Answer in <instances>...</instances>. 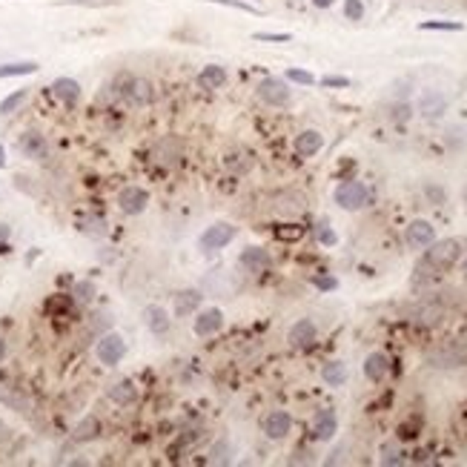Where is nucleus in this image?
<instances>
[{
    "label": "nucleus",
    "mask_w": 467,
    "mask_h": 467,
    "mask_svg": "<svg viewBox=\"0 0 467 467\" xmlns=\"http://www.w3.org/2000/svg\"><path fill=\"white\" fill-rule=\"evenodd\" d=\"M238 261L246 272H264L270 267V253L261 250V246H246V250L238 256Z\"/></svg>",
    "instance_id": "17"
},
{
    "label": "nucleus",
    "mask_w": 467,
    "mask_h": 467,
    "mask_svg": "<svg viewBox=\"0 0 467 467\" xmlns=\"http://www.w3.org/2000/svg\"><path fill=\"white\" fill-rule=\"evenodd\" d=\"M421 32H461V23L459 20H424L419 23Z\"/></svg>",
    "instance_id": "27"
},
{
    "label": "nucleus",
    "mask_w": 467,
    "mask_h": 467,
    "mask_svg": "<svg viewBox=\"0 0 467 467\" xmlns=\"http://www.w3.org/2000/svg\"><path fill=\"white\" fill-rule=\"evenodd\" d=\"M316 324L309 321V319H298L293 327H290V333H287V341L293 347H309L316 341Z\"/></svg>",
    "instance_id": "13"
},
{
    "label": "nucleus",
    "mask_w": 467,
    "mask_h": 467,
    "mask_svg": "<svg viewBox=\"0 0 467 467\" xmlns=\"http://www.w3.org/2000/svg\"><path fill=\"white\" fill-rule=\"evenodd\" d=\"M101 433V421L95 416H86L78 427H75V442H89V439H95V435Z\"/></svg>",
    "instance_id": "26"
},
{
    "label": "nucleus",
    "mask_w": 467,
    "mask_h": 467,
    "mask_svg": "<svg viewBox=\"0 0 467 467\" xmlns=\"http://www.w3.org/2000/svg\"><path fill=\"white\" fill-rule=\"evenodd\" d=\"M38 64L35 60H18V64H0V78H23V75H35Z\"/></svg>",
    "instance_id": "25"
},
{
    "label": "nucleus",
    "mask_w": 467,
    "mask_h": 467,
    "mask_svg": "<svg viewBox=\"0 0 467 467\" xmlns=\"http://www.w3.org/2000/svg\"><path fill=\"white\" fill-rule=\"evenodd\" d=\"M127 98H130L135 106L152 104V101H155V86H152V81H146V78H130V83H127Z\"/></svg>",
    "instance_id": "12"
},
{
    "label": "nucleus",
    "mask_w": 467,
    "mask_h": 467,
    "mask_svg": "<svg viewBox=\"0 0 467 467\" xmlns=\"http://www.w3.org/2000/svg\"><path fill=\"white\" fill-rule=\"evenodd\" d=\"M149 204V193L141 190V186H123L120 195H118V207L127 212V215H141Z\"/></svg>",
    "instance_id": "8"
},
{
    "label": "nucleus",
    "mask_w": 467,
    "mask_h": 467,
    "mask_svg": "<svg viewBox=\"0 0 467 467\" xmlns=\"http://www.w3.org/2000/svg\"><path fill=\"white\" fill-rule=\"evenodd\" d=\"M321 379H324L327 387H341V384L347 382V364H344V361H330V364H324Z\"/></svg>",
    "instance_id": "24"
},
{
    "label": "nucleus",
    "mask_w": 467,
    "mask_h": 467,
    "mask_svg": "<svg viewBox=\"0 0 467 467\" xmlns=\"http://www.w3.org/2000/svg\"><path fill=\"white\" fill-rule=\"evenodd\" d=\"M335 4V0H313V6H319V9H330Z\"/></svg>",
    "instance_id": "41"
},
{
    "label": "nucleus",
    "mask_w": 467,
    "mask_h": 467,
    "mask_svg": "<svg viewBox=\"0 0 467 467\" xmlns=\"http://www.w3.org/2000/svg\"><path fill=\"white\" fill-rule=\"evenodd\" d=\"M232 238H235V227L227 224V221H218V224H212L201 232L198 246H201V253H215V250H224Z\"/></svg>",
    "instance_id": "4"
},
{
    "label": "nucleus",
    "mask_w": 467,
    "mask_h": 467,
    "mask_svg": "<svg viewBox=\"0 0 467 467\" xmlns=\"http://www.w3.org/2000/svg\"><path fill=\"white\" fill-rule=\"evenodd\" d=\"M442 319V309L439 307H421V309H416V321H421V324H435Z\"/></svg>",
    "instance_id": "31"
},
{
    "label": "nucleus",
    "mask_w": 467,
    "mask_h": 467,
    "mask_svg": "<svg viewBox=\"0 0 467 467\" xmlns=\"http://www.w3.org/2000/svg\"><path fill=\"white\" fill-rule=\"evenodd\" d=\"M316 287H319V290H335L338 281H335V278H324V275H321V278H316Z\"/></svg>",
    "instance_id": "38"
},
{
    "label": "nucleus",
    "mask_w": 467,
    "mask_h": 467,
    "mask_svg": "<svg viewBox=\"0 0 467 467\" xmlns=\"http://www.w3.org/2000/svg\"><path fill=\"white\" fill-rule=\"evenodd\" d=\"M26 98H29V89H18V92H12V95H6L4 101H0V115H12Z\"/></svg>",
    "instance_id": "28"
},
{
    "label": "nucleus",
    "mask_w": 467,
    "mask_h": 467,
    "mask_svg": "<svg viewBox=\"0 0 467 467\" xmlns=\"http://www.w3.org/2000/svg\"><path fill=\"white\" fill-rule=\"evenodd\" d=\"M92 293H95V287H92L89 281H81V284H75V293H72V295L86 304V301H92Z\"/></svg>",
    "instance_id": "36"
},
{
    "label": "nucleus",
    "mask_w": 467,
    "mask_h": 467,
    "mask_svg": "<svg viewBox=\"0 0 467 467\" xmlns=\"http://www.w3.org/2000/svg\"><path fill=\"white\" fill-rule=\"evenodd\" d=\"M6 167V152H4V146H0V169Z\"/></svg>",
    "instance_id": "45"
},
{
    "label": "nucleus",
    "mask_w": 467,
    "mask_h": 467,
    "mask_svg": "<svg viewBox=\"0 0 467 467\" xmlns=\"http://www.w3.org/2000/svg\"><path fill=\"white\" fill-rule=\"evenodd\" d=\"M258 98L267 104V106H287L290 98H293V89L281 81V78H264L258 83Z\"/></svg>",
    "instance_id": "6"
},
{
    "label": "nucleus",
    "mask_w": 467,
    "mask_h": 467,
    "mask_svg": "<svg viewBox=\"0 0 467 467\" xmlns=\"http://www.w3.org/2000/svg\"><path fill=\"white\" fill-rule=\"evenodd\" d=\"M287 81H290V83H298V86H313V83H316L313 72H307V69H287Z\"/></svg>",
    "instance_id": "30"
},
{
    "label": "nucleus",
    "mask_w": 467,
    "mask_h": 467,
    "mask_svg": "<svg viewBox=\"0 0 467 467\" xmlns=\"http://www.w3.org/2000/svg\"><path fill=\"white\" fill-rule=\"evenodd\" d=\"M144 324H146L155 335H161V333L169 330V313H167L164 307H158V304H149V307L144 309Z\"/></svg>",
    "instance_id": "19"
},
{
    "label": "nucleus",
    "mask_w": 467,
    "mask_h": 467,
    "mask_svg": "<svg viewBox=\"0 0 467 467\" xmlns=\"http://www.w3.org/2000/svg\"><path fill=\"white\" fill-rule=\"evenodd\" d=\"M224 81H227V69L218 67V64H209L198 72V86L201 89H221Z\"/></svg>",
    "instance_id": "23"
},
{
    "label": "nucleus",
    "mask_w": 467,
    "mask_h": 467,
    "mask_svg": "<svg viewBox=\"0 0 467 467\" xmlns=\"http://www.w3.org/2000/svg\"><path fill=\"white\" fill-rule=\"evenodd\" d=\"M424 193H427V195H430V198H433L435 204H442V201H445V193L439 190V186H427V190H424Z\"/></svg>",
    "instance_id": "39"
},
{
    "label": "nucleus",
    "mask_w": 467,
    "mask_h": 467,
    "mask_svg": "<svg viewBox=\"0 0 467 467\" xmlns=\"http://www.w3.org/2000/svg\"><path fill=\"white\" fill-rule=\"evenodd\" d=\"M4 358H6V341L0 338V361H4Z\"/></svg>",
    "instance_id": "44"
},
{
    "label": "nucleus",
    "mask_w": 467,
    "mask_h": 467,
    "mask_svg": "<svg viewBox=\"0 0 467 467\" xmlns=\"http://www.w3.org/2000/svg\"><path fill=\"white\" fill-rule=\"evenodd\" d=\"M404 459H401V453H398V447H393V445H384L382 447V464H401Z\"/></svg>",
    "instance_id": "34"
},
{
    "label": "nucleus",
    "mask_w": 467,
    "mask_h": 467,
    "mask_svg": "<svg viewBox=\"0 0 467 467\" xmlns=\"http://www.w3.org/2000/svg\"><path fill=\"white\" fill-rule=\"evenodd\" d=\"M52 92H55V95L64 101V104H78V98H81V83H78L75 78H57V81L52 83Z\"/></svg>",
    "instance_id": "21"
},
{
    "label": "nucleus",
    "mask_w": 467,
    "mask_h": 467,
    "mask_svg": "<svg viewBox=\"0 0 467 467\" xmlns=\"http://www.w3.org/2000/svg\"><path fill=\"white\" fill-rule=\"evenodd\" d=\"M321 86H327V89H344V86H350V78H344V75H327V78H321Z\"/></svg>",
    "instance_id": "35"
},
{
    "label": "nucleus",
    "mask_w": 467,
    "mask_h": 467,
    "mask_svg": "<svg viewBox=\"0 0 467 467\" xmlns=\"http://www.w3.org/2000/svg\"><path fill=\"white\" fill-rule=\"evenodd\" d=\"M215 453H227V445H221V447H215ZM218 459H221V461H227L224 456H215V461H218Z\"/></svg>",
    "instance_id": "43"
},
{
    "label": "nucleus",
    "mask_w": 467,
    "mask_h": 467,
    "mask_svg": "<svg viewBox=\"0 0 467 467\" xmlns=\"http://www.w3.org/2000/svg\"><path fill=\"white\" fill-rule=\"evenodd\" d=\"M20 152L26 155V158H46V141L41 132H26L20 138Z\"/></svg>",
    "instance_id": "22"
},
{
    "label": "nucleus",
    "mask_w": 467,
    "mask_h": 467,
    "mask_svg": "<svg viewBox=\"0 0 467 467\" xmlns=\"http://www.w3.org/2000/svg\"><path fill=\"white\" fill-rule=\"evenodd\" d=\"M115 404H120V407H127V404H132L135 398H138V387L130 382V379H120V382H115L112 387H109V393H106Z\"/></svg>",
    "instance_id": "20"
},
{
    "label": "nucleus",
    "mask_w": 467,
    "mask_h": 467,
    "mask_svg": "<svg viewBox=\"0 0 467 467\" xmlns=\"http://www.w3.org/2000/svg\"><path fill=\"white\" fill-rule=\"evenodd\" d=\"M324 146V135L319 130H304L301 135H295V152L301 155V158H313V155H319Z\"/></svg>",
    "instance_id": "14"
},
{
    "label": "nucleus",
    "mask_w": 467,
    "mask_h": 467,
    "mask_svg": "<svg viewBox=\"0 0 467 467\" xmlns=\"http://www.w3.org/2000/svg\"><path fill=\"white\" fill-rule=\"evenodd\" d=\"M445 109H447V98L442 95V92H435V89H427V92H421L419 112H421L424 118L435 120V118H442V115H445Z\"/></svg>",
    "instance_id": "11"
},
{
    "label": "nucleus",
    "mask_w": 467,
    "mask_h": 467,
    "mask_svg": "<svg viewBox=\"0 0 467 467\" xmlns=\"http://www.w3.org/2000/svg\"><path fill=\"white\" fill-rule=\"evenodd\" d=\"M224 327V313L218 307H209L204 313H198V319L193 321V330L195 335H215L218 330Z\"/></svg>",
    "instance_id": "10"
},
{
    "label": "nucleus",
    "mask_w": 467,
    "mask_h": 467,
    "mask_svg": "<svg viewBox=\"0 0 467 467\" xmlns=\"http://www.w3.org/2000/svg\"><path fill=\"white\" fill-rule=\"evenodd\" d=\"M367 201H370V190L361 183V181H344V183H338L335 186V204L341 207V209H361V207H367Z\"/></svg>",
    "instance_id": "3"
},
{
    "label": "nucleus",
    "mask_w": 467,
    "mask_h": 467,
    "mask_svg": "<svg viewBox=\"0 0 467 467\" xmlns=\"http://www.w3.org/2000/svg\"><path fill=\"white\" fill-rule=\"evenodd\" d=\"M261 430H264V435H270V439H284V435H290V430H293V416L287 413V410H272V413H267L264 419H261Z\"/></svg>",
    "instance_id": "7"
},
{
    "label": "nucleus",
    "mask_w": 467,
    "mask_h": 467,
    "mask_svg": "<svg viewBox=\"0 0 467 467\" xmlns=\"http://www.w3.org/2000/svg\"><path fill=\"white\" fill-rule=\"evenodd\" d=\"M344 18L347 20H361L364 18V4H361V0H344Z\"/></svg>",
    "instance_id": "32"
},
{
    "label": "nucleus",
    "mask_w": 467,
    "mask_h": 467,
    "mask_svg": "<svg viewBox=\"0 0 467 467\" xmlns=\"http://www.w3.org/2000/svg\"><path fill=\"white\" fill-rule=\"evenodd\" d=\"M9 439V427L4 424V421H0V442H6Z\"/></svg>",
    "instance_id": "42"
},
{
    "label": "nucleus",
    "mask_w": 467,
    "mask_h": 467,
    "mask_svg": "<svg viewBox=\"0 0 467 467\" xmlns=\"http://www.w3.org/2000/svg\"><path fill=\"white\" fill-rule=\"evenodd\" d=\"M461 256V241L456 238H445V241H433L427 246L424 258L419 261L416 267V281H421V278H430V275H439L442 270L453 267Z\"/></svg>",
    "instance_id": "1"
},
{
    "label": "nucleus",
    "mask_w": 467,
    "mask_h": 467,
    "mask_svg": "<svg viewBox=\"0 0 467 467\" xmlns=\"http://www.w3.org/2000/svg\"><path fill=\"white\" fill-rule=\"evenodd\" d=\"M198 304H201V293L198 290H181L172 298V309H175L178 319H186V316L198 313Z\"/></svg>",
    "instance_id": "15"
},
{
    "label": "nucleus",
    "mask_w": 467,
    "mask_h": 467,
    "mask_svg": "<svg viewBox=\"0 0 467 467\" xmlns=\"http://www.w3.org/2000/svg\"><path fill=\"white\" fill-rule=\"evenodd\" d=\"M316 235H319V241H321V244H327V246H333V244H335V232H333L327 224H324V227H319V230H316Z\"/></svg>",
    "instance_id": "37"
},
{
    "label": "nucleus",
    "mask_w": 467,
    "mask_h": 467,
    "mask_svg": "<svg viewBox=\"0 0 467 467\" xmlns=\"http://www.w3.org/2000/svg\"><path fill=\"white\" fill-rule=\"evenodd\" d=\"M335 430H338L335 413L333 410H319L316 419H313V435H316V439L327 442V439H333V435H335Z\"/></svg>",
    "instance_id": "18"
},
{
    "label": "nucleus",
    "mask_w": 467,
    "mask_h": 467,
    "mask_svg": "<svg viewBox=\"0 0 467 467\" xmlns=\"http://www.w3.org/2000/svg\"><path fill=\"white\" fill-rule=\"evenodd\" d=\"M207 4H218V6H227V9H238V12H246V15H261L258 6L244 4V0H207Z\"/></svg>",
    "instance_id": "29"
},
{
    "label": "nucleus",
    "mask_w": 467,
    "mask_h": 467,
    "mask_svg": "<svg viewBox=\"0 0 467 467\" xmlns=\"http://www.w3.org/2000/svg\"><path fill=\"white\" fill-rule=\"evenodd\" d=\"M95 356H98L101 364L115 367V364H120L123 356H127V341H123V335H118V333H106V335L98 338Z\"/></svg>",
    "instance_id": "5"
},
{
    "label": "nucleus",
    "mask_w": 467,
    "mask_h": 467,
    "mask_svg": "<svg viewBox=\"0 0 467 467\" xmlns=\"http://www.w3.org/2000/svg\"><path fill=\"white\" fill-rule=\"evenodd\" d=\"M404 238H407L410 246H419V250H424V246H430L435 241V227L430 221H424V218H416V221L407 227V232H404Z\"/></svg>",
    "instance_id": "9"
},
{
    "label": "nucleus",
    "mask_w": 467,
    "mask_h": 467,
    "mask_svg": "<svg viewBox=\"0 0 467 467\" xmlns=\"http://www.w3.org/2000/svg\"><path fill=\"white\" fill-rule=\"evenodd\" d=\"M424 364L433 370H459L467 364V344H459V341H450V344H442L424 356Z\"/></svg>",
    "instance_id": "2"
},
{
    "label": "nucleus",
    "mask_w": 467,
    "mask_h": 467,
    "mask_svg": "<svg viewBox=\"0 0 467 467\" xmlns=\"http://www.w3.org/2000/svg\"><path fill=\"white\" fill-rule=\"evenodd\" d=\"M9 241V227L6 224H0V246H4Z\"/></svg>",
    "instance_id": "40"
},
{
    "label": "nucleus",
    "mask_w": 467,
    "mask_h": 467,
    "mask_svg": "<svg viewBox=\"0 0 467 467\" xmlns=\"http://www.w3.org/2000/svg\"><path fill=\"white\" fill-rule=\"evenodd\" d=\"M253 38H256V41H264V43H290L293 35H287V32H256Z\"/></svg>",
    "instance_id": "33"
},
{
    "label": "nucleus",
    "mask_w": 467,
    "mask_h": 467,
    "mask_svg": "<svg viewBox=\"0 0 467 467\" xmlns=\"http://www.w3.org/2000/svg\"><path fill=\"white\" fill-rule=\"evenodd\" d=\"M387 372H390V358L384 353H370L367 361H364V376L372 382V384H379L387 379Z\"/></svg>",
    "instance_id": "16"
}]
</instances>
